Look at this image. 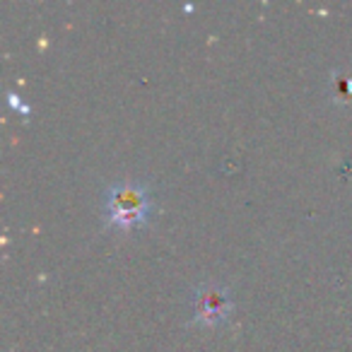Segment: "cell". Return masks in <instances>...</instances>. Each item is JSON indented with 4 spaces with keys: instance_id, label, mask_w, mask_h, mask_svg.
Segmentation results:
<instances>
[{
    "instance_id": "6da1fadb",
    "label": "cell",
    "mask_w": 352,
    "mask_h": 352,
    "mask_svg": "<svg viewBox=\"0 0 352 352\" xmlns=\"http://www.w3.org/2000/svg\"><path fill=\"white\" fill-rule=\"evenodd\" d=\"M152 191L140 179H121L104 191V220L109 227L131 232L152 217Z\"/></svg>"
},
{
    "instance_id": "7a4b0ae2",
    "label": "cell",
    "mask_w": 352,
    "mask_h": 352,
    "mask_svg": "<svg viewBox=\"0 0 352 352\" xmlns=\"http://www.w3.org/2000/svg\"><path fill=\"white\" fill-rule=\"evenodd\" d=\"M232 309H234V302L220 285L203 283L193 289V321L196 323L217 326L230 318Z\"/></svg>"
},
{
    "instance_id": "3957f363",
    "label": "cell",
    "mask_w": 352,
    "mask_h": 352,
    "mask_svg": "<svg viewBox=\"0 0 352 352\" xmlns=\"http://www.w3.org/2000/svg\"><path fill=\"white\" fill-rule=\"evenodd\" d=\"M333 99L336 102H352V75L333 73Z\"/></svg>"
}]
</instances>
